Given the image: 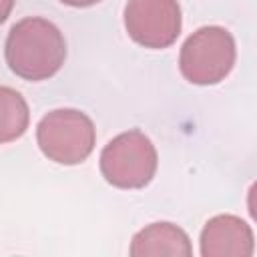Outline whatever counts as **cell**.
Here are the masks:
<instances>
[{"label":"cell","mask_w":257,"mask_h":257,"mask_svg":"<svg viewBox=\"0 0 257 257\" xmlns=\"http://www.w3.org/2000/svg\"><path fill=\"white\" fill-rule=\"evenodd\" d=\"M4 52L16 76L24 80H46L64 64L66 42L50 20L30 16L10 28Z\"/></svg>","instance_id":"1"},{"label":"cell","mask_w":257,"mask_h":257,"mask_svg":"<svg viewBox=\"0 0 257 257\" xmlns=\"http://www.w3.org/2000/svg\"><path fill=\"white\" fill-rule=\"evenodd\" d=\"M36 141L50 161L58 165H78L92 153L96 131L84 112L76 108H56L40 118Z\"/></svg>","instance_id":"2"},{"label":"cell","mask_w":257,"mask_h":257,"mask_svg":"<svg viewBox=\"0 0 257 257\" xmlns=\"http://www.w3.org/2000/svg\"><path fill=\"white\" fill-rule=\"evenodd\" d=\"M102 177L118 189H143L157 171V149L139 128L116 135L100 153Z\"/></svg>","instance_id":"3"},{"label":"cell","mask_w":257,"mask_h":257,"mask_svg":"<svg viewBox=\"0 0 257 257\" xmlns=\"http://www.w3.org/2000/svg\"><path fill=\"white\" fill-rule=\"evenodd\" d=\"M235 64V40L221 26H203L183 44L179 68L193 84H217Z\"/></svg>","instance_id":"4"},{"label":"cell","mask_w":257,"mask_h":257,"mask_svg":"<svg viewBox=\"0 0 257 257\" xmlns=\"http://www.w3.org/2000/svg\"><path fill=\"white\" fill-rule=\"evenodd\" d=\"M124 28L145 48H167L181 34V6L177 0H128Z\"/></svg>","instance_id":"5"},{"label":"cell","mask_w":257,"mask_h":257,"mask_svg":"<svg viewBox=\"0 0 257 257\" xmlns=\"http://www.w3.org/2000/svg\"><path fill=\"white\" fill-rule=\"evenodd\" d=\"M253 249V231L241 217L217 215L201 231L203 257H249Z\"/></svg>","instance_id":"6"},{"label":"cell","mask_w":257,"mask_h":257,"mask_svg":"<svg viewBox=\"0 0 257 257\" xmlns=\"http://www.w3.org/2000/svg\"><path fill=\"white\" fill-rule=\"evenodd\" d=\"M128 253L133 257H145V255H183L189 257L193 253L189 235L167 221L153 223L145 229H141L131 243Z\"/></svg>","instance_id":"7"},{"label":"cell","mask_w":257,"mask_h":257,"mask_svg":"<svg viewBox=\"0 0 257 257\" xmlns=\"http://www.w3.org/2000/svg\"><path fill=\"white\" fill-rule=\"evenodd\" d=\"M30 120V110L24 96L10 88L0 86V143H10L20 139Z\"/></svg>","instance_id":"8"},{"label":"cell","mask_w":257,"mask_h":257,"mask_svg":"<svg viewBox=\"0 0 257 257\" xmlns=\"http://www.w3.org/2000/svg\"><path fill=\"white\" fill-rule=\"evenodd\" d=\"M12 8H14V0H0V24L10 16Z\"/></svg>","instance_id":"9"},{"label":"cell","mask_w":257,"mask_h":257,"mask_svg":"<svg viewBox=\"0 0 257 257\" xmlns=\"http://www.w3.org/2000/svg\"><path fill=\"white\" fill-rule=\"evenodd\" d=\"M62 4H68V6H74V8H86V6H92L100 0H60Z\"/></svg>","instance_id":"10"}]
</instances>
